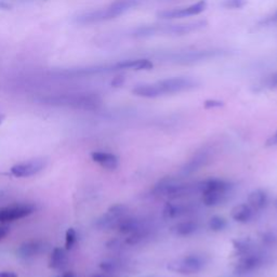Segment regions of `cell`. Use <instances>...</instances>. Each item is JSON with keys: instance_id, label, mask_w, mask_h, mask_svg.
<instances>
[{"instance_id": "obj_39", "label": "cell", "mask_w": 277, "mask_h": 277, "mask_svg": "<svg viewBox=\"0 0 277 277\" xmlns=\"http://www.w3.org/2000/svg\"><path fill=\"white\" fill-rule=\"evenodd\" d=\"M4 120H5V115H3V114H0V126H2V125H3V122H4Z\"/></svg>"}, {"instance_id": "obj_13", "label": "cell", "mask_w": 277, "mask_h": 277, "mask_svg": "<svg viewBox=\"0 0 277 277\" xmlns=\"http://www.w3.org/2000/svg\"><path fill=\"white\" fill-rule=\"evenodd\" d=\"M253 216V209L246 203H240L232 209L231 217L234 221L239 223H247L251 220Z\"/></svg>"}, {"instance_id": "obj_8", "label": "cell", "mask_w": 277, "mask_h": 277, "mask_svg": "<svg viewBox=\"0 0 277 277\" xmlns=\"http://www.w3.org/2000/svg\"><path fill=\"white\" fill-rule=\"evenodd\" d=\"M45 162L42 159H33L14 165L11 168V173L16 178H30L39 173L45 168Z\"/></svg>"}, {"instance_id": "obj_14", "label": "cell", "mask_w": 277, "mask_h": 277, "mask_svg": "<svg viewBox=\"0 0 277 277\" xmlns=\"http://www.w3.org/2000/svg\"><path fill=\"white\" fill-rule=\"evenodd\" d=\"M208 156L206 153H198L197 155L194 156L189 162L182 168V174L184 176H189V174L197 171L199 168L206 164Z\"/></svg>"}, {"instance_id": "obj_9", "label": "cell", "mask_w": 277, "mask_h": 277, "mask_svg": "<svg viewBox=\"0 0 277 277\" xmlns=\"http://www.w3.org/2000/svg\"><path fill=\"white\" fill-rule=\"evenodd\" d=\"M261 265H262V258L259 256V254L247 253L236 264L234 273L238 276H243L254 271V269H257Z\"/></svg>"}, {"instance_id": "obj_1", "label": "cell", "mask_w": 277, "mask_h": 277, "mask_svg": "<svg viewBox=\"0 0 277 277\" xmlns=\"http://www.w3.org/2000/svg\"><path fill=\"white\" fill-rule=\"evenodd\" d=\"M137 4L138 0H115L114 3L105 7V8L82 14V16L77 17L75 21L78 24L88 25L99 23V22L113 20L120 17L121 14L128 12L129 10L135 8Z\"/></svg>"}, {"instance_id": "obj_21", "label": "cell", "mask_w": 277, "mask_h": 277, "mask_svg": "<svg viewBox=\"0 0 277 277\" xmlns=\"http://www.w3.org/2000/svg\"><path fill=\"white\" fill-rule=\"evenodd\" d=\"M233 245H234V249L238 254L245 256L251 249V240L249 238H240L233 240Z\"/></svg>"}, {"instance_id": "obj_10", "label": "cell", "mask_w": 277, "mask_h": 277, "mask_svg": "<svg viewBox=\"0 0 277 277\" xmlns=\"http://www.w3.org/2000/svg\"><path fill=\"white\" fill-rule=\"evenodd\" d=\"M91 157L94 163L99 164L105 169L114 170L118 167V158L112 153L107 152H93Z\"/></svg>"}, {"instance_id": "obj_35", "label": "cell", "mask_w": 277, "mask_h": 277, "mask_svg": "<svg viewBox=\"0 0 277 277\" xmlns=\"http://www.w3.org/2000/svg\"><path fill=\"white\" fill-rule=\"evenodd\" d=\"M122 82H123V78H122V77L115 78V79H114V82H113V86L118 87V86H120V85L122 84Z\"/></svg>"}, {"instance_id": "obj_23", "label": "cell", "mask_w": 277, "mask_h": 277, "mask_svg": "<svg viewBox=\"0 0 277 277\" xmlns=\"http://www.w3.org/2000/svg\"><path fill=\"white\" fill-rule=\"evenodd\" d=\"M145 236H147V231L141 228L140 230H137L133 233H131V234H129L128 238L126 239V244L131 245V246L137 245L138 243L142 242Z\"/></svg>"}, {"instance_id": "obj_24", "label": "cell", "mask_w": 277, "mask_h": 277, "mask_svg": "<svg viewBox=\"0 0 277 277\" xmlns=\"http://www.w3.org/2000/svg\"><path fill=\"white\" fill-rule=\"evenodd\" d=\"M209 229L214 232H220L227 228V221L221 217H213L209 220Z\"/></svg>"}, {"instance_id": "obj_4", "label": "cell", "mask_w": 277, "mask_h": 277, "mask_svg": "<svg viewBox=\"0 0 277 277\" xmlns=\"http://www.w3.org/2000/svg\"><path fill=\"white\" fill-rule=\"evenodd\" d=\"M155 85L157 87L159 97H162L165 94H173L192 90L198 86V83L188 77H172L160 80V82L155 83Z\"/></svg>"}, {"instance_id": "obj_32", "label": "cell", "mask_w": 277, "mask_h": 277, "mask_svg": "<svg viewBox=\"0 0 277 277\" xmlns=\"http://www.w3.org/2000/svg\"><path fill=\"white\" fill-rule=\"evenodd\" d=\"M266 147H275L277 145V132L275 134H273L271 137L267 138V141L265 142Z\"/></svg>"}, {"instance_id": "obj_7", "label": "cell", "mask_w": 277, "mask_h": 277, "mask_svg": "<svg viewBox=\"0 0 277 277\" xmlns=\"http://www.w3.org/2000/svg\"><path fill=\"white\" fill-rule=\"evenodd\" d=\"M207 7V4L205 0L196 3L194 5H191L185 8H179V9H171V10H165L158 13V17L162 19H180L185 17H192L197 16V14L205 11Z\"/></svg>"}, {"instance_id": "obj_19", "label": "cell", "mask_w": 277, "mask_h": 277, "mask_svg": "<svg viewBox=\"0 0 277 277\" xmlns=\"http://www.w3.org/2000/svg\"><path fill=\"white\" fill-rule=\"evenodd\" d=\"M118 230L123 234H131L141 229V223L135 219H122L117 225Z\"/></svg>"}, {"instance_id": "obj_30", "label": "cell", "mask_w": 277, "mask_h": 277, "mask_svg": "<svg viewBox=\"0 0 277 277\" xmlns=\"http://www.w3.org/2000/svg\"><path fill=\"white\" fill-rule=\"evenodd\" d=\"M205 107L206 108H218V107H222L224 104L223 102L218 101V100H208L205 102Z\"/></svg>"}, {"instance_id": "obj_28", "label": "cell", "mask_w": 277, "mask_h": 277, "mask_svg": "<svg viewBox=\"0 0 277 277\" xmlns=\"http://www.w3.org/2000/svg\"><path fill=\"white\" fill-rule=\"evenodd\" d=\"M246 5V0H225L223 7L228 9H240Z\"/></svg>"}, {"instance_id": "obj_22", "label": "cell", "mask_w": 277, "mask_h": 277, "mask_svg": "<svg viewBox=\"0 0 277 277\" xmlns=\"http://www.w3.org/2000/svg\"><path fill=\"white\" fill-rule=\"evenodd\" d=\"M184 209L182 206L178 205H173L171 202H168L164 208V218L165 219H173L178 216L181 215V213H183Z\"/></svg>"}, {"instance_id": "obj_34", "label": "cell", "mask_w": 277, "mask_h": 277, "mask_svg": "<svg viewBox=\"0 0 277 277\" xmlns=\"http://www.w3.org/2000/svg\"><path fill=\"white\" fill-rule=\"evenodd\" d=\"M0 277H18V275L11 271H3L0 272Z\"/></svg>"}, {"instance_id": "obj_31", "label": "cell", "mask_w": 277, "mask_h": 277, "mask_svg": "<svg viewBox=\"0 0 277 277\" xmlns=\"http://www.w3.org/2000/svg\"><path fill=\"white\" fill-rule=\"evenodd\" d=\"M101 267L102 269H103V271L105 272H113L114 269H115V265L113 263H109V262H105V263H102L101 264Z\"/></svg>"}, {"instance_id": "obj_38", "label": "cell", "mask_w": 277, "mask_h": 277, "mask_svg": "<svg viewBox=\"0 0 277 277\" xmlns=\"http://www.w3.org/2000/svg\"><path fill=\"white\" fill-rule=\"evenodd\" d=\"M62 277H75V275L73 273H65Z\"/></svg>"}, {"instance_id": "obj_20", "label": "cell", "mask_w": 277, "mask_h": 277, "mask_svg": "<svg viewBox=\"0 0 277 277\" xmlns=\"http://www.w3.org/2000/svg\"><path fill=\"white\" fill-rule=\"evenodd\" d=\"M66 262V256L61 248H55L50 258V266L52 268H61Z\"/></svg>"}, {"instance_id": "obj_6", "label": "cell", "mask_w": 277, "mask_h": 277, "mask_svg": "<svg viewBox=\"0 0 277 277\" xmlns=\"http://www.w3.org/2000/svg\"><path fill=\"white\" fill-rule=\"evenodd\" d=\"M34 213V207L24 203H16L0 209V223H10L21 220Z\"/></svg>"}, {"instance_id": "obj_25", "label": "cell", "mask_w": 277, "mask_h": 277, "mask_svg": "<svg viewBox=\"0 0 277 277\" xmlns=\"http://www.w3.org/2000/svg\"><path fill=\"white\" fill-rule=\"evenodd\" d=\"M77 242V234L74 229H68L65 235V249L70 250Z\"/></svg>"}, {"instance_id": "obj_16", "label": "cell", "mask_w": 277, "mask_h": 277, "mask_svg": "<svg viewBox=\"0 0 277 277\" xmlns=\"http://www.w3.org/2000/svg\"><path fill=\"white\" fill-rule=\"evenodd\" d=\"M198 224L195 221H184L174 225L171 229L172 233L178 236H189L197 231Z\"/></svg>"}, {"instance_id": "obj_2", "label": "cell", "mask_w": 277, "mask_h": 277, "mask_svg": "<svg viewBox=\"0 0 277 277\" xmlns=\"http://www.w3.org/2000/svg\"><path fill=\"white\" fill-rule=\"evenodd\" d=\"M207 25L206 21H195L182 24H171V25H150L138 27L133 31L134 37H151L157 35H186L200 30Z\"/></svg>"}, {"instance_id": "obj_11", "label": "cell", "mask_w": 277, "mask_h": 277, "mask_svg": "<svg viewBox=\"0 0 277 277\" xmlns=\"http://www.w3.org/2000/svg\"><path fill=\"white\" fill-rule=\"evenodd\" d=\"M231 183L221 179H209L201 182V194L203 192H219L228 194L231 189Z\"/></svg>"}, {"instance_id": "obj_15", "label": "cell", "mask_w": 277, "mask_h": 277, "mask_svg": "<svg viewBox=\"0 0 277 277\" xmlns=\"http://www.w3.org/2000/svg\"><path fill=\"white\" fill-rule=\"evenodd\" d=\"M248 203L253 210L263 209L267 203V195L262 189H256L248 196Z\"/></svg>"}, {"instance_id": "obj_29", "label": "cell", "mask_w": 277, "mask_h": 277, "mask_svg": "<svg viewBox=\"0 0 277 277\" xmlns=\"http://www.w3.org/2000/svg\"><path fill=\"white\" fill-rule=\"evenodd\" d=\"M265 85L267 86V88H277V72L267 77Z\"/></svg>"}, {"instance_id": "obj_18", "label": "cell", "mask_w": 277, "mask_h": 277, "mask_svg": "<svg viewBox=\"0 0 277 277\" xmlns=\"http://www.w3.org/2000/svg\"><path fill=\"white\" fill-rule=\"evenodd\" d=\"M227 194L219 192H203L202 193V202L207 207H214L224 201Z\"/></svg>"}, {"instance_id": "obj_12", "label": "cell", "mask_w": 277, "mask_h": 277, "mask_svg": "<svg viewBox=\"0 0 277 277\" xmlns=\"http://www.w3.org/2000/svg\"><path fill=\"white\" fill-rule=\"evenodd\" d=\"M116 71L118 70H133V71H142V70H151L153 67V63L147 59H135V60H125L114 64Z\"/></svg>"}, {"instance_id": "obj_3", "label": "cell", "mask_w": 277, "mask_h": 277, "mask_svg": "<svg viewBox=\"0 0 277 277\" xmlns=\"http://www.w3.org/2000/svg\"><path fill=\"white\" fill-rule=\"evenodd\" d=\"M227 54L222 50H197V51H184V52H173L165 55L163 59L167 62L176 64H193L201 61L216 59L218 56Z\"/></svg>"}, {"instance_id": "obj_27", "label": "cell", "mask_w": 277, "mask_h": 277, "mask_svg": "<svg viewBox=\"0 0 277 277\" xmlns=\"http://www.w3.org/2000/svg\"><path fill=\"white\" fill-rule=\"evenodd\" d=\"M261 240L262 243H263L265 246H268V247H272V246H275L277 244V237L275 234H273L272 232H266V233H263L261 236Z\"/></svg>"}, {"instance_id": "obj_33", "label": "cell", "mask_w": 277, "mask_h": 277, "mask_svg": "<svg viewBox=\"0 0 277 277\" xmlns=\"http://www.w3.org/2000/svg\"><path fill=\"white\" fill-rule=\"evenodd\" d=\"M8 234H9V228L6 227V225H0V240H3Z\"/></svg>"}, {"instance_id": "obj_37", "label": "cell", "mask_w": 277, "mask_h": 277, "mask_svg": "<svg viewBox=\"0 0 277 277\" xmlns=\"http://www.w3.org/2000/svg\"><path fill=\"white\" fill-rule=\"evenodd\" d=\"M91 277H111V276L105 275V274H96V275H93Z\"/></svg>"}, {"instance_id": "obj_5", "label": "cell", "mask_w": 277, "mask_h": 277, "mask_svg": "<svg viewBox=\"0 0 277 277\" xmlns=\"http://www.w3.org/2000/svg\"><path fill=\"white\" fill-rule=\"evenodd\" d=\"M203 265H205V262H203L201 257L191 254V256H187L183 259L170 262L167 265V268L174 273L188 275L199 272Z\"/></svg>"}, {"instance_id": "obj_36", "label": "cell", "mask_w": 277, "mask_h": 277, "mask_svg": "<svg viewBox=\"0 0 277 277\" xmlns=\"http://www.w3.org/2000/svg\"><path fill=\"white\" fill-rule=\"evenodd\" d=\"M269 22H273V23H277V12L275 14H273V16L268 19Z\"/></svg>"}, {"instance_id": "obj_17", "label": "cell", "mask_w": 277, "mask_h": 277, "mask_svg": "<svg viewBox=\"0 0 277 277\" xmlns=\"http://www.w3.org/2000/svg\"><path fill=\"white\" fill-rule=\"evenodd\" d=\"M133 94L142 98H158L159 93L155 84H148L137 86L132 90Z\"/></svg>"}, {"instance_id": "obj_26", "label": "cell", "mask_w": 277, "mask_h": 277, "mask_svg": "<svg viewBox=\"0 0 277 277\" xmlns=\"http://www.w3.org/2000/svg\"><path fill=\"white\" fill-rule=\"evenodd\" d=\"M38 247L36 244H26L25 246L21 247L20 249V254L22 257H30V256H34L37 252Z\"/></svg>"}]
</instances>
